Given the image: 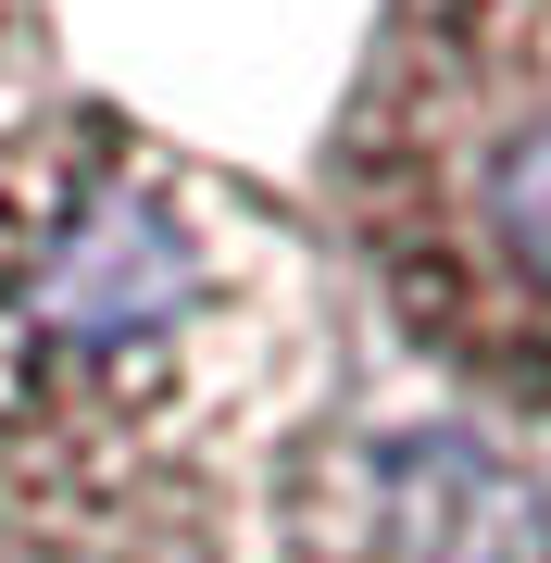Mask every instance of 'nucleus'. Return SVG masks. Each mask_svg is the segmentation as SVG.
I'll return each mask as SVG.
<instances>
[{
  "label": "nucleus",
  "mask_w": 551,
  "mask_h": 563,
  "mask_svg": "<svg viewBox=\"0 0 551 563\" xmlns=\"http://www.w3.org/2000/svg\"><path fill=\"white\" fill-rule=\"evenodd\" d=\"M327 376L313 263L264 188L101 101L0 125V526L125 551L213 514Z\"/></svg>",
  "instance_id": "nucleus-1"
},
{
  "label": "nucleus",
  "mask_w": 551,
  "mask_h": 563,
  "mask_svg": "<svg viewBox=\"0 0 551 563\" xmlns=\"http://www.w3.org/2000/svg\"><path fill=\"white\" fill-rule=\"evenodd\" d=\"M339 225L414 351L551 413V0H388L339 113Z\"/></svg>",
  "instance_id": "nucleus-2"
},
{
  "label": "nucleus",
  "mask_w": 551,
  "mask_h": 563,
  "mask_svg": "<svg viewBox=\"0 0 551 563\" xmlns=\"http://www.w3.org/2000/svg\"><path fill=\"white\" fill-rule=\"evenodd\" d=\"M38 113V0H0V125Z\"/></svg>",
  "instance_id": "nucleus-3"
}]
</instances>
